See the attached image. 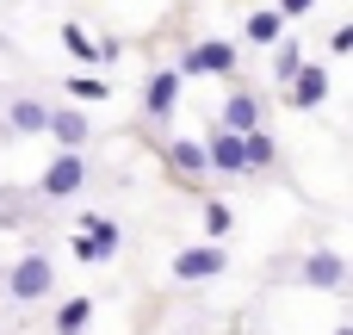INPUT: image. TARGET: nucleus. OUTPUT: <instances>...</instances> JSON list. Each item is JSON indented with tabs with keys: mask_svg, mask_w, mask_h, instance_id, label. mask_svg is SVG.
<instances>
[{
	"mask_svg": "<svg viewBox=\"0 0 353 335\" xmlns=\"http://www.w3.org/2000/svg\"><path fill=\"white\" fill-rule=\"evenodd\" d=\"M50 292H56V261H50L43 249H31V255H19V261L6 267V298L37 305V298H50Z\"/></svg>",
	"mask_w": 353,
	"mask_h": 335,
	"instance_id": "nucleus-1",
	"label": "nucleus"
},
{
	"mask_svg": "<svg viewBox=\"0 0 353 335\" xmlns=\"http://www.w3.org/2000/svg\"><path fill=\"white\" fill-rule=\"evenodd\" d=\"M81 180H87V162H81V149H62L50 168H43V199H74L81 193Z\"/></svg>",
	"mask_w": 353,
	"mask_h": 335,
	"instance_id": "nucleus-2",
	"label": "nucleus"
},
{
	"mask_svg": "<svg viewBox=\"0 0 353 335\" xmlns=\"http://www.w3.org/2000/svg\"><path fill=\"white\" fill-rule=\"evenodd\" d=\"M230 68H236V44H223V37H205L180 56V75H230Z\"/></svg>",
	"mask_w": 353,
	"mask_h": 335,
	"instance_id": "nucleus-3",
	"label": "nucleus"
},
{
	"mask_svg": "<svg viewBox=\"0 0 353 335\" xmlns=\"http://www.w3.org/2000/svg\"><path fill=\"white\" fill-rule=\"evenodd\" d=\"M217 274H223V249L217 242H199V249L174 255V280L180 286H199V280H217Z\"/></svg>",
	"mask_w": 353,
	"mask_h": 335,
	"instance_id": "nucleus-4",
	"label": "nucleus"
},
{
	"mask_svg": "<svg viewBox=\"0 0 353 335\" xmlns=\"http://www.w3.org/2000/svg\"><path fill=\"white\" fill-rule=\"evenodd\" d=\"M298 274H304V286H310V292H341V286H347V261H341L335 249H310Z\"/></svg>",
	"mask_w": 353,
	"mask_h": 335,
	"instance_id": "nucleus-5",
	"label": "nucleus"
},
{
	"mask_svg": "<svg viewBox=\"0 0 353 335\" xmlns=\"http://www.w3.org/2000/svg\"><path fill=\"white\" fill-rule=\"evenodd\" d=\"M285 99H292L298 112H316V106L329 99V68H323V62H298V68H292V93H285Z\"/></svg>",
	"mask_w": 353,
	"mask_h": 335,
	"instance_id": "nucleus-6",
	"label": "nucleus"
},
{
	"mask_svg": "<svg viewBox=\"0 0 353 335\" xmlns=\"http://www.w3.org/2000/svg\"><path fill=\"white\" fill-rule=\"evenodd\" d=\"M74 255H81V261H112V255H118V224H112V218H87L81 236H74Z\"/></svg>",
	"mask_w": 353,
	"mask_h": 335,
	"instance_id": "nucleus-7",
	"label": "nucleus"
},
{
	"mask_svg": "<svg viewBox=\"0 0 353 335\" xmlns=\"http://www.w3.org/2000/svg\"><path fill=\"white\" fill-rule=\"evenodd\" d=\"M43 131H50L62 149H81V143H87V112H81V106H50V112H43Z\"/></svg>",
	"mask_w": 353,
	"mask_h": 335,
	"instance_id": "nucleus-8",
	"label": "nucleus"
},
{
	"mask_svg": "<svg viewBox=\"0 0 353 335\" xmlns=\"http://www.w3.org/2000/svg\"><path fill=\"white\" fill-rule=\"evenodd\" d=\"M62 50H68L74 62H87V68H99V62H112V56H118V44H112V37H105V44H93L81 25H62Z\"/></svg>",
	"mask_w": 353,
	"mask_h": 335,
	"instance_id": "nucleus-9",
	"label": "nucleus"
},
{
	"mask_svg": "<svg viewBox=\"0 0 353 335\" xmlns=\"http://www.w3.org/2000/svg\"><path fill=\"white\" fill-rule=\"evenodd\" d=\"M174 99H180V68H155V75H149V87H143L149 118H168V112H174Z\"/></svg>",
	"mask_w": 353,
	"mask_h": 335,
	"instance_id": "nucleus-10",
	"label": "nucleus"
},
{
	"mask_svg": "<svg viewBox=\"0 0 353 335\" xmlns=\"http://www.w3.org/2000/svg\"><path fill=\"white\" fill-rule=\"evenodd\" d=\"M205 168H217V174H242V131H217L211 143H205Z\"/></svg>",
	"mask_w": 353,
	"mask_h": 335,
	"instance_id": "nucleus-11",
	"label": "nucleus"
},
{
	"mask_svg": "<svg viewBox=\"0 0 353 335\" xmlns=\"http://www.w3.org/2000/svg\"><path fill=\"white\" fill-rule=\"evenodd\" d=\"M279 162V143L254 124V131H242V174H261V168H273Z\"/></svg>",
	"mask_w": 353,
	"mask_h": 335,
	"instance_id": "nucleus-12",
	"label": "nucleus"
},
{
	"mask_svg": "<svg viewBox=\"0 0 353 335\" xmlns=\"http://www.w3.org/2000/svg\"><path fill=\"white\" fill-rule=\"evenodd\" d=\"M261 118H267L261 93H230V99H223V124H230V131H254Z\"/></svg>",
	"mask_w": 353,
	"mask_h": 335,
	"instance_id": "nucleus-13",
	"label": "nucleus"
},
{
	"mask_svg": "<svg viewBox=\"0 0 353 335\" xmlns=\"http://www.w3.org/2000/svg\"><path fill=\"white\" fill-rule=\"evenodd\" d=\"M43 99H12V112H6V131L19 137V131H43Z\"/></svg>",
	"mask_w": 353,
	"mask_h": 335,
	"instance_id": "nucleus-14",
	"label": "nucleus"
},
{
	"mask_svg": "<svg viewBox=\"0 0 353 335\" xmlns=\"http://www.w3.org/2000/svg\"><path fill=\"white\" fill-rule=\"evenodd\" d=\"M168 162H174L180 174H205V143H192V137H174V143H168Z\"/></svg>",
	"mask_w": 353,
	"mask_h": 335,
	"instance_id": "nucleus-15",
	"label": "nucleus"
},
{
	"mask_svg": "<svg viewBox=\"0 0 353 335\" xmlns=\"http://www.w3.org/2000/svg\"><path fill=\"white\" fill-rule=\"evenodd\" d=\"M279 6H261V12H248V44H279Z\"/></svg>",
	"mask_w": 353,
	"mask_h": 335,
	"instance_id": "nucleus-16",
	"label": "nucleus"
},
{
	"mask_svg": "<svg viewBox=\"0 0 353 335\" xmlns=\"http://www.w3.org/2000/svg\"><path fill=\"white\" fill-rule=\"evenodd\" d=\"M62 93H68L74 106H99V99H105L112 87H105L99 75H74V81H62Z\"/></svg>",
	"mask_w": 353,
	"mask_h": 335,
	"instance_id": "nucleus-17",
	"label": "nucleus"
},
{
	"mask_svg": "<svg viewBox=\"0 0 353 335\" xmlns=\"http://www.w3.org/2000/svg\"><path fill=\"white\" fill-rule=\"evenodd\" d=\"M87 317H93V305H87V298H68V305L56 311V335H81Z\"/></svg>",
	"mask_w": 353,
	"mask_h": 335,
	"instance_id": "nucleus-18",
	"label": "nucleus"
},
{
	"mask_svg": "<svg viewBox=\"0 0 353 335\" xmlns=\"http://www.w3.org/2000/svg\"><path fill=\"white\" fill-rule=\"evenodd\" d=\"M298 62H304V56H298V44H279V56H273V75H279V81H292V68H298Z\"/></svg>",
	"mask_w": 353,
	"mask_h": 335,
	"instance_id": "nucleus-19",
	"label": "nucleus"
},
{
	"mask_svg": "<svg viewBox=\"0 0 353 335\" xmlns=\"http://www.w3.org/2000/svg\"><path fill=\"white\" fill-rule=\"evenodd\" d=\"M205 230H211V236H223V230H230V205H217V199H211V205H205Z\"/></svg>",
	"mask_w": 353,
	"mask_h": 335,
	"instance_id": "nucleus-20",
	"label": "nucleus"
},
{
	"mask_svg": "<svg viewBox=\"0 0 353 335\" xmlns=\"http://www.w3.org/2000/svg\"><path fill=\"white\" fill-rule=\"evenodd\" d=\"M329 50H335V56H353V25H335V37H329Z\"/></svg>",
	"mask_w": 353,
	"mask_h": 335,
	"instance_id": "nucleus-21",
	"label": "nucleus"
},
{
	"mask_svg": "<svg viewBox=\"0 0 353 335\" xmlns=\"http://www.w3.org/2000/svg\"><path fill=\"white\" fill-rule=\"evenodd\" d=\"M310 6H316V0H279V19H304Z\"/></svg>",
	"mask_w": 353,
	"mask_h": 335,
	"instance_id": "nucleus-22",
	"label": "nucleus"
},
{
	"mask_svg": "<svg viewBox=\"0 0 353 335\" xmlns=\"http://www.w3.org/2000/svg\"><path fill=\"white\" fill-rule=\"evenodd\" d=\"M335 335H353V329H335Z\"/></svg>",
	"mask_w": 353,
	"mask_h": 335,
	"instance_id": "nucleus-23",
	"label": "nucleus"
}]
</instances>
